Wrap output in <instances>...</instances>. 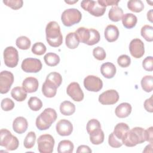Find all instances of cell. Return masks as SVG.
<instances>
[{
	"label": "cell",
	"mask_w": 153,
	"mask_h": 153,
	"mask_svg": "<svg viewBox=\"0 0 153 153\" xmlns=\"http://www.w3.org/2000/svg\"><path fill=\"white\" fill-rule=\"evenodd\" d=\"M46 40L53 47H58L62 44L63 36L59 25L54 21L50 22L45 27Z\"/></svg>",
	"instance_id": "cell-1"
},
{
	"label": "cell",
	"mask_w": 153,
	"mask_h": 153,
	"mask_svg": "<svg viewBox=\"0 0 153 153\" xmlns=\"http://www.w3.org/2000/svg\"><path fill=\"white\" fill-rule=\"evenodd\" d=\"M145 141V130L139 127L129 130L121 139L123 144L128 147L134 146Z\"/></svg>",
	"instance_id": "cell-2"
},
{
	"label": "cell",
	"mask_w": 153,
	"mask_h": 153,
	"mask_svg": "<svg viewBox=\"0 0 153 153\" xmlns=\"http://www.w3.org/2000/svg\"><path fill=\"white\" fill-rule=\"evenodd\" d=\"M57 117L56 111L51 108L45 109L36 119V126L39 130H45L50 127Z\"/></svg>",
	"instance_id": "cell-3"
},
{
	"label": "cell",
	"mask_w": 153,
	"mask_h": 153,
	"mask_svg": "<svg viewBox=\"0 0 153 153\" xmlns=\"http://www.w3.org/2000/svg\"><path fill=\"white\" fill-rule=\"evenodd\" d=\"M0 145L8 151H14L18 148L19 141L9 130L2 128L0 131Z\"/></svg>",
	"instance_id": "cell-4"
},
{
	"label": "cell",
	"mask_w": 153,
	"mask_h": 153,
	"mask_svg": "<svg viewBox=\"0 0 153 153\" xmlns=\"http://www.w3.org/2000/svg\"><path fill=\"white\" fill-rule=\"evenodd\" d=\"M82 18L81 12L76 8H69L65 10L61 16V20L65 26H71L78 23Z\"/></svg>",
	"instance_id": "cell-5"
},
{
	"label": "cell",
	"mask_w": 153,
	"mask_h": 153,
	"mask_svg": "<svg viewBox=\"0 0 153 153\" xmlns=\"http://www.w3.org/2000/svg\"><path fill=\"white\" fill-rule=\"evenodd\" d=\"M81 7L82 9L87 11L90 14L95 17H100L103 16L106 11V7L99 4L97 1H82L81 2Z\"/></svg>",
	"instance_id": "cell-6"
},
{
	"label": "cell",
	"mask_w": 153,
	"mask_h": 153,
	"mask_svg": "<svg viewBox=\"0 0 153 153\" xmlns=\"http://www.w3.org/2000/svg\"><path fill=\"white\" fill-rule=\"evenodd\" d=\"M38 149L41 153H51L53 151L54 146V139L49 134L41 135L38 140Z\"/></svg>",
	"instance_id": "cell-7"
},
{
	"label": "cell",
	"mask_w": 153,
	"mask_h": 153,
	"mask_svg": "<svg viewBox=\"0 0 153 153\" xmlns=\"http://www.w3.org/2000/svg\"><path fill=\"white\" fill-rule=\"evenodd\" d=\"M4 61L9 68L16 67L19 62V53L16 48L12 46L7 47L4 51Z\"/></svg>",
	"instance_id": "cell-8"
},
{
	"label": "cell",
	"mask_w": 153,
	"mask_h": 153,
	"mask_svg": "<svg viewBox=\"0 0 153 153\" xmlns=\"http://www.w3.org/2000/svg\"><path fill=\"white\" fill-rule=\"evenodd\" d=\"M42 67L41 60L35 58H26L21 65L22 70L27 73H37L41 70Z\"/></svg>",
	"instance_id": "cell-9"
},
{
	"label": "cell",
	"mask_w": 153,
	"mask_h": 153,
	"mask_svg": "<svg viewBox=\"0 0 153 153\" xmlns=\"http://www.w3.org/2000/svg\"><path fill=\"white\" fill-rule=\"evenodd\" d=\"M14 82L13 74L8 71H3L0 73V93H8Z\"/></svg>",
	"instance_id": "cell-10"
},
{
	"label": "cell",
	"mask_w": 153,
	"mask_h": 153,
	"mask_svg": "<svg viewBox=\"0 0 153 153\" xmlns=\"http://www.w3.org/2000/svg\"><path fill=\"white\" fill-rule=\"evenodd\" d=\"M84 86L88 91L98 92L103 87V82L96 76L88 75L84 79Z\"/></svg>",
	"instance_id": "cell-11"
},
{
	"label": "cell",
	"mask_w": 153,
	"mask_h": 153,
	"mask_svg": "<svg viewBox=\"0 0 153 153\" xmlns=\"http://www.w3.org/2000/svg\"><path fill=\"white\" fill-rule=\"evenodd\" d=\"M129 51L131 55L134 58L142 57L145 53L144 44L139 38H135L131 41L129 45Z\"/></svg>",
	"instance_id": "cell-12"
},
{
	"label": "cell",
	"mask_w": 153,
	"mask_h": 153,
	"mask_svg": "<svg viewBox=\"0 0 153 153\" xmlns=\"http://www.w3.org/2000/svg\"><path fill=\"white\" fill-rule=\"evenodd\" d=\"M118 93L115 90H108L99 97V102L102 105H114L119 100Z\"/></svg>",
	"instance_id": "cell-13"
},
{
	"label": "cell",
	"mask_w": 153,
	"mask_h": 153,
	"mask_svg": "<svg viewBox=\"0 0 153 153\" xmlns=\"http://www.w3.org/2000/svg\"><path fill=\"white\" fill-rule=\"evenodd\" d=\"M66 92L68 96L74 101L81 102L84 99V93L78 82L70 83L67 87Z\"/></svg>",
	"instance_id": "cell-14"
},
{
	"label": "cell",
	"mask_w": 153,
	"mask_h": 153,
	"mask_svg": "<svg viewBox=\"0 0 153 153\" xmlns=\"http://www.w3.org/2000/svg\"><path fill=\"white\" fill-rule=\"evenodd\" d=\"M56 131L62 136H69L73 131V126L68 120L62 119L58 121L56 126Z\"/></svg>",
	"instance_id": "cell-15"
},
{
	"label": "cell",
	"mask_w": 153,
	"mask_h": 153,
	"mask_svg": "<svg viewBox=\"0 0 153 153\" xmlns=\"http://www.w3.org/2000/svg\"><path fill=\"white\" fill-rule=\"evenodd\" d=\"M27 121L23 117H18L13 121V129L18 134H22L25 133L27 130Z\"/></svg>",
	"instance_id": "cell-16"
},
{
	"label": "cell",
	"mask_w": 153,
	"mask_h": 153,
	"mask_svg": "<svg viewBox=\"0 0 153 153\" xmlns=\"http://www.w3.org/2000/svg\"><path fill=\"white\" fill-rule=\"evenodd\" d=\"M39 86L38 81L34 77H27L24 79L22 82V87L23 89L29 93L35 92Z\"/></svg>",
	"instance_id": "cell-17"
},
{
	"label": "cell",
	"mask_w": 153,
	"mask_h": 153,
	"mask_svg": "<svg viewBox=\"0 0 153 153\" xmlns=\"http://www.w3.org/2000/svg\"><path fill=\"white\" fill-rule=\"evenodd\" d=\"M105 39L109 42H114L118 38L119 30L118 27L114 25H108L104 32Z\"/></svg>",
	"instance_id": "cell-18"
},
{
	"label": "cell",
	"mask_w": 153,
	"mask_h": 153,
	"mask_svg": "<svg viewBox=\"0 0 153 153\" xmlns=\"http://www.w3.org/2000/svg\"><path fill=\"white\" fill-rule=\"evenodd\" d=\"M131 106L130 103L127 102L121 103L115 108V113L117 117L120 118L127 117L131 112Z\"/></svg>",
	"instance_id": "cell-19"
},
{
	"label": "cell",
	"mask_w": 153,
	"mask_h": 153,
	"mask_svg": "<svg viewBox=\"0 0 153 153\" xmlns=\"http://www.w3.org/2000/svg\"><path fill=\"white\" fill-rule=\"evenodd\" d=\"M116 67L111 62H106L102 65L100 72L102 75L106 78L110 79L113 78L116 74Z\"/></svg>",
	"instance_id": "cell-20"
},
{
	"label": "cell",
	"mask_w": 153,
	"mask_h": 153,
	"mask_svg": "<svg viewBox=\"0 0 153 153\" xmlns=\"http://www.w3.org/2000/svg\"><path fill=\"white\" fill-rule=\"evenodd\" d=\"M87 131L90 136H93L98 134L101 130V125L100 122L96 119L89 120L87 124Z\"/></svg>",
	"instance_id": "cell-21"
},
{
	"label": "cell",
	"mask_w": 153,
	"mask_h": 153,
	"mask_svg": "<svg viewBox=\"0 0 153 153\" xmlns=\"http://www.w3.org/2000/svg\"><path fill=\"white\" fill-rule=\"evenodd\" d=\"M122 23L123 26L127 29L134 27L137 22V17L132 13H126L122 17Z\"/></svg>",
	"instance_id": "cell-22"
},
{
	"label": "cell",
	"mask_w": 153,
	"mask_h": 153,
	"mask_svg": "<svg viewBox=\"0 0 153 153\" xmlns=\"http://www.w3.org/2000/svg\"><path fill=\"white\" fill-rule=\"evenodd\" d=\"M75 34L79 42L87 44L90 38V29L80 27L75 31Z\"/></svg>",
	"instance_id": "cell-23"
},
{
	"label": "cell",
	"mask_w": 153,
	"mask_h": 153,
	"mask_svg": "<svg viewBox=\"0 0 153 153\" xmlns=\"http://www.w3.org/2000/svg\"><path fill=\"white\" fill-rule=\"evenodd\" d=\"M60 111L62 115L66 116L71 115L75 111V106L69 101H64L60 105Z\"/></svg>",
	"instance_id": "cell-24"
},
{
	"label": "cell",
	"mask_w": 153,
	"mask_h": 153,
	"mask_svg": "<svg viewBox=\"0 0 153 153\" xmlns=\"http://www.w3.org/2000/svg\"><path fill=\"white\" fill-rule=\"evenodd\" d=\"M57 88L54 85L45 81L42 87V92L46 97L51 98L56 94Z\"/></svg>",
	"instance_id": "cell-25"
},
{
	"label": "cell",
	"mask_w": 153,
	"mask_h": 153,
	"mask_svg": "<svg viewBox=\"0 0 153 153\" xmlns=\"http://www.w3.org/2000/svg\"><path fill=\"white\" fill-rule=\"evenodd\" d=\"M74 146L73 143L69 140H63L60 141L57 146L59 153H72L73 152Z\"/></svg>",
	"instance_id": "cell-26"
},
{
	"label": "cell",
	"mask_w": 153,
	"mask_h": 153,
	"mask_svg": "<svg viewBox=\"0 0 153 153\" xmlns=\"http://www.w3.org/2000/svg\"><path fill=\"white\" fill-rule=\"evenodd\" d=\"M123 16V11L121 8L118 6H113L109 11V19L112 22H118L121 20Z\"/></svg>",
	"instance_id": "cell-27"
},
{
	"label": "cell",
	"mask_w": 153,
	"mask_h": 153,
	"mask_svg": "<svg viewBox=\"0 0 153 153\" xmlns=\"http://www.w3.org/2000/svg\"><path fill=\"white\" fill-rule=\"evenodd\" d=\"M11 95L14 100L18 102H22L26 99L27 97V92L23 87H16L12 89Z\"/></svg>",
	"instance_id": "cell-28"
},
{
	"label": "cell",
	"mask_w": 153,
	"mask_h": 153,
	"mask_svg": "<svg viewBox=\"0 0 153 153\" xmlns=\"http://www.w3.org/2000/svg\"><path fill=\"white\" fill-rule=\"evenodd\" d=\"M129 130V126L127 124L124 123H120L115 126L113 133L118 139L121 140Z\"/></svg>",
	"instance_id": "cell-29"
},
{
	"label": "cell",
	"mask_w": 153,
	"mask_h": 153,
	"mask_svg": "<svg viewBox=\"0 0 153 153\" xmlns=\"http://www.w3.org/2000/svg\"><path fill=\"white\" fill-rule=\"evenodd\" d=\"M65 44L70 49H75L79 45V41L75 32H70L66 36Z\"/></svg>",
	"instance_id": "cell-30"
},
{
	"label": "cell",
	"mask_w": 153,
	"mask_h": 153,
	"mask_svg": "<svg viewBox=\"0 0 153 153\" xmlns=\"http://www.w3.org/2000/svg\"><path fill=\"white\" fill-rule=\"evenodd\" d=\"M45 81L54 85L57 88H58L62 82V77L59 73L53 72L47 76Z\"/></svg>",
	"instance_id": "cell-31"
},
{
	"label": "cell",
	"mask_w": 153,
	"mask_h": 153,
	"mask_svg": "<svg viewBox=\"0 0 153 153\" xmlns=\"http://www.w3.org/2000/svg\"><path fill=\"white\" fill-rule=\"evenodd\" d=\"M44 59L47 65L49 66H55L60 62L59 56L54 53H48L44 57Z\"/></svg>",
	"instance_id": "cell-32"
},
{
	"label": "cell",
	"mask_w": 153,
	"mask_h": 153,
	"mask_svg": "<svg viewBox=\"0 0 153 153\" xmlns=\"http://www.w3.org/2000/svg\"><path fill=\"white\" fill-rule=\"evenodd\" d=\"M142 89L147 92H151L153 89V77L152 75H146L143 76L140 82Z\"/></svg>",
	"instance_id": "cell-33"
},
{
	"label": "cell",
	"mask_w": 153,
	"mask_h": 153,
	"mask_svg": "<svg viewBox=\"0 0 153 153\" xmlns=\"http://www.w3.org/2000/svg\"><path fill=\"white\" fill-rule=\"evenodd\" d=\"M128 8L134 13H140L144 8V4L140 0H130L127 2Z\"/></svg>",
	"instance_id": "cell-34"
},
{
	"label": "cell",
	"mask_w": 153,
	"mask_h": 153,
	"mask_svg": "<svg viewBox=\"0 0 153 153\" xmlns=\"http://www.w3.org/2000/svg\"><path fill=\"white\" fill-rule=\"evenodd\" d=\"M142 36L147 41L152 42L153 41V27L150 25H144L140 30Z\"/></svg>",
	"instance_id": "cell-35"
},
{
	"label": "cell",
	"mask_w": 153,
	"mask_h": 153,
	"mask_svg": "<svg viewBox=\"0 0 153 153\" xmlns=\"http://www.w3.org/2000/svg\"><path fill=\"white\" fill-rule=\"evenodd\" d=\"M16 45L21 50H27L31 45L30 40L25 36H21L17 38L16 41Z\"/></svg>",
	"instance_id": "cell-36"
},
{
	"label": "cell",
	"mask_w": 153,
	"mask_h": 153,
	"mask_svg": "<svg viewBox=\"0 0 153 153\" xmlns=\"http://www.w3.org/2000/svg\"><path fill=\"white\" fill-rule=\"evenodd\" d=\"M29 108L33 111H39L42 106V103L41 100L37 97L33 96L30 97L27 102Z\"/></svg>",
	"instance_id": "cell-37"
},
{
	"label": "cell",
	"mask_w": 153,
	"mask_h": 153,
	"mask_svg": "<svg viewBox=\"0 0 153 153\" xmlns=\"http://www.w3.org/2000/svg\"><path fill=\"white\" fill-rule=\"evenodd\" d=\"M36 134L33 131L29 132L24 140V146L26 149H31L35 143Z\"/></svg>",
	"instance_id": "cell-38"
},
{
	"label": "cell",
	"mask_w": 153,
	"mask_h": 153,
	"mask_svg": "<svg viewBox=\"0 0 153 153\" xmlns=\"http://www.w3.org/2000/svg\"><path fill=\"white\" fill-rule=\"evenodd\" d=\"M46 47L45 45L41 42H38L35 43L32 47V51L33 54L38 56H41L44 54L45 51H46Z\"/></svg>",
	"instance_id": "cell-39"
},
{
	"label": "cell",
	"mask_w": 153,
	"mask_h": 153,
	"mask_svg": "<svg viewBox=\"0 0 153 153\" xmlns=\"http://www.w3.org/2000/svg\"><path fill=\"white\" fill-rule=\"evenodd\" d=\"M3 3L13 10H17L22 7L23 1L22 0H4Z\"/></svg>",
	"instance_id": "cell-40"
},
{
	"label": "cell",
	"mask_w": 153,
	"mask_h": 153,
	"mask_svg": "<svg viewBox=\"0 0 153 153\" xmlns=\"http://www.w3.org/2000/svg\"><path fill=\"white\" fill-rule=\"evenodd\" d=\"M100 36L99 32L94 29H90V38L87 45H93L97 44L100 41Z\"/></svg>",
	"instance_id": "cell-41"
},
{
	"label": "cell",
	"mask_w": 153,
	"mask_h": 153,
	"mask_svg": "<svg viewBox=\"0 0 153 153\" xmlns=\"http://www.w3.org/2000/svg\"><path fill=\"white\" fill-rule=\"evenodd\" d=\"M14 102L10 98L3 99L1 103V106L2 110L4 111H9L12 110L14 108Z\"/></svg>",
	"instance_id": "cell-42"
},
{
	"label": "cell",
	"mask_w": 153,
	"mask_h": 153,
	"mask_svg": "<svg viewBox=\"0 0 153 153\" xmlns=\"http://www.w3.org/2000/svg\"><path fill=\"white\" fill-rule=\"evenodd\" d=\"M93 56L98 60H103L106 58V52L101 47H97L93 50Z\"/></svg>",
	"instance_id": "cell-43"
},
{
	"label": "cell",
	"mask_w": 153,
	"mask_h": 153,
	"mask_svg": "<svg viewBox=\"0 0 153 153\" xmlns=\"http://www.w3.org/2000/svg\"><path fill=\"white\" fill-rule=\"evenodd\" d=\"M105 135L102 130H101L98 134L90 136V140L93 145H100L104 141Z\"/></svg>",
	"instance_id": "cell-44"
},
{
	"label": "cell",
	"mask_w": 153,
	"mask_h": 153,
	"mask_svg": "<svg viewBox=\"0 0 153 153\" xmlns=\"http://www.w3.org/2000/svg\"><path fill=\"white\" fill-rule=\"evenodd\" d=\"M108 143L112 148H120L123 145L122 142L118 139L113 133H111L108 137Z\"/></svg>",
	"instance_id": "cell-45"
},
{
	"label": "cell",
	"mask_w": 153,
	"mask_h": 153,
	"mask_svg": "<svg viewBox=\"0 0 153 153\" xmlns=\"http://www.w3.org/2000/svg\"><path fill=\"white\" fill-rule=\"evenodd\" d=\"M118 65L122 68H127L131 63V59L129 56L126 54L121 55L117 59Z\"/></svg>",
	"instance_id": "cell-46"
},
{
	"label": "cell",
	"mask_w": 153,
	"mask_h": 153,
	"mask_svg": "<svg viewBox=\"0 0 153 153\" xmlns=\"http://www.w3.org/2000/svg\"><path fill=\"white\" fill-rule=\"evenodd\" d=\"M142 66L145 70L147 71H153V58L152 56L146 57L142 62Z\"/></svg>",
	"instance_id": "cell-47"
},
{
	"label": "cell",
	"mask_w": 153,
	"mask_h": 153,
	"mask_svg": "<svg viewBox=\"0 0 153 153\" xmlns=\"http://www.w3.org/2000/svg\"><path fill=\"white\" fill-rule=\"evenodd\" d=\"M98 3L101 5L106 7L107 6H118V4L120 1H114V0H98Z\"/></svg>",
	"instance_id": "cell-48"
},
{
	"label": "cell",
	"mask_w": 153,
	"mask_h": 153,
	"mask_svg": "<svg viewBox=\"0 0 153 153\" xmlns=\"http://www.w3.org/2000/svg\"><path fill=\"white\" fill-rule=\"evenodd\" d=\"M144 108L145 110L149 112L152 113L153 112L152 107V96L150 98L147 99L144 102Z\"/></svg>",
	"instance_id": "cell-49"
},
{
	"label": "cell",
	"mask_w": 153,
	"mask_h": 153,
	"mask_svg": "<svg viewBox=\"0 0 153 153\" xmlns=\"http://www.w3.org/2000/svg\"><path fill=\"white\" fill-rule=\"evenodd\" d=\"M152 127H150L145 130V140L149 142V143H152L153 140V131Z\"/></svg>",
	"instance_id": "cell-50"
},
{
	"label": "cell",
	"mask_w": 153,
	"mask_h": 153,
	"mask_svg": "<svg viewBox=\"0 0 153 153\" xmlns=\"http://www.w3.org/2000/svg\"><path fill=\"white\" fill-rule=\"evenodd\" d=\"M91 149L89 148V146L87 145H80L78 147L76 152L77 153H82V152H91Z\"/></svg>",
	"instance_id": "cell-51"
},
{
	"label": "cell",
	"mask_w": 153,
	"mask_h": 153,
	"mask_svg": "<svg viewBox=\"0 0 153 153\" xmlns=\"http://www.w3.org/2000/svg\"><path fill=\"white\" fill-rule=\"evenodd\" d=\"M152 11L153 10L151 9L147 13V19L151 22H152Z\"/></svg>",
	"instance_id": "cell-52"
},
{
	"label": "cell",
	"mask_w": 153,
	"mask_h": 153,
	"mask_svg": "<svg viewBox=\"0 0 153 153\" xmlns=\"http://www.w3.org/2000/svg\"><path fill=\"white\" fill-rule=\"evenodd\" d=\"M78 2V0L76 1H65V2L66 3H68V4H74L75 2Z\"/></svg>",
	"instance_id": "cell-53"
}]
</instances>
